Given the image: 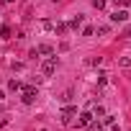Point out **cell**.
<instances>
[{
	"label": "cell",
	"instance_id": "cell-1",
	"mask_svg": "<svg viewBox=\"0 0 131 131\" xmlns=\"http://www.w3.org/2000/svg\"><path fill=\"white\" fill-rule=\"evenodd\" d=\"M57 64H59V62H57V57H49V59L41 64V72H44L46 77H49V75H54V72H57Z\"/></svg>",
	"mask_w": 131,
	"mask_h": 131
},
{
	"label": "cell",
	"instance_id": "cell-2",
	"mask_svg": "<svg viewBox=\"0 0 131 131\" xmlns=\"http://www.w3.org/2000/svg\"><path fill=\"white\" fill-rule=\"evenodd\" d=\"M26 105H31L34 100H36V88H23V98H21Z\"/></svg>",
	"mask_w": 131,
	"mask_h": 131
},
{
	"label": "cell",
	"instance_id": "cell-3",
	"mask_svg": "<svg viewBox=\"0 0 131 131\" xmlns=\"http://www.w3.org/2000/svg\"><path fill=\"white\" fill-rule=\"evenodd\" d=\"M72 116H77V108H72V105H64V108H62V121H64V123H70Z\"/></svg>",
	"mask_w": 131,
	"mask_h": 131
},
{
	"label": "cell",
	"instance_id": "cell-4",
	"mask_svg": "<svg viewBox=\"0 0 131 131\" xmlns=\"http://www.w3.org/2000/svg\"><path fill=\"white\" fill-rule=\"evenodd\" d=\"M93 118H95V116H93L90 111H82V113H80V118H77V126H88Z\"/></svg>",
	"mask_w": 131,
	"mask_h": 131
},
{
	"label": "cell",
	"instance_id": "cell-5",
	"mask_svg": "<svg viewBox=\"0 0 131 131\" xmlns=\"http://www.w3.org/2000/svg\"><path fill=\"white\" fill-rule=\"evenodd\" d=\"M126 18H128V13H126V10H116V13L111 16V21H113V23H123Z\"/></svg>",
	"mask_w": 131,
	"mask_h": 131
},
{
	"label": "cell",
	"instance_id": "cell-6",
	"mask_svg": "<svg viewBox=\"0 0 131 131\" xmlns=\"http://www.w3.org/2000/svg\"><path fill=\"white\" fill-rule=\"evenodd\" d=\"M88 131H103V123H100V121H95V118H93V121H90V123H88Z\"/></svg>",
	"mask_w": 131,
	"mask_h": 131
},
{
	"label": "cell",
	"instance_id": "cell-7",
	"mask_svg": "<svg viewBox=\"0 0 131 131\" xmlns=\"http://www.w3.org/2000/svg\"><path fill=\"white\" fill-rule=\"evenodd\" d=\"M36 51H39V54H54V49H51L49 44H41V46H39Z\"/></svg>",
	"mask_w": 131,
	"mask_h": 131
},
{
	"label": "cell",
	"instance_id": "cell-8",
	"mask_svg": "<svg viewBox=\"0 0 131 131\" xmlns=\"http://www.w3.org/2000/svg\"><path fill=\"white\" fill-rule=\"evenodd\" d=\"M0 39H10V26H0Z\"/></svg>",
	"mask_w": 131,
	"mask_h": 131
},
{
	"label": "cell",
	"instance_id": "cell-9",
	"mask_svg": "<svg viewBox=\"0 0 131 131\" xmlns=\"http://www.w3.org/2000/svg\"><path fill=\"white\" fill-rule=\"evenodd\" d=\"M70 26H72V28H75V31H77V28H80V26H82V16H77V18H72V23H70Z\"/></svg>",
	"mask_w": 131,
	"mask_h": 131
},
{
	"label": "cell",
	"instance_id": "cell-10",
	"mask_svg": "<svg viewBox=\"0 0 131 131\" xmlns=\"http://www.w3.org/2000/svg\"><path fill=\"white\" fill-rule=\"evenodd\" d=\"M70 100H72V90H64L62 93V103H70Z\"/></svg>",
	"mask_w": 131,
	"mask_h": 131
},
{
	"label": "cell",
	"instance_id": "cell-11",
	"mask_svg": "<svg viewBox=\"0 0 131 131\" xmlns=\"http://www.w3.org/2000/svg\"><path fill=\"white\" fill-rule=\"evenodd\" d=\"M8 88H10V90H21V88H23V85H21V82H18V80H10V82H8Z\"/></svg>",
	"mask_w": 131,
	"mask_h": 131
},
{
	"label": "cell",
	"instance_id": "cell-12",
	"mask_svg": "<svg viewBox=\"0 0 131 131\" xmlns=\"http://www.w3.org/2000/svg\"><path fill=\"white\" fill-rule=\"evenodd\" d=\"M113 123H116L113 116H103V126H113Z\"/></svg>",
	"mask_w": 131,
	"mask_h": 131
},
{
	"label": "cell",
	"instance_id": "cell-13",
	"mask_svg": "<svg viewBox=\"0 0 131 131\" xmlns=\"http://www.w3.org/2000/svg\"><path fill=\"white\" fill-rule=\"evenodd\" d=\"M93 8H98V10H103V8H105V0H93Z\"/></svg>",
	"mask_w": 131,
	"mask_h": 131
},
{
	"label": "cell",
	"instance_id": "cell-14",
	"mask_svg": "<svg viewBox=\"0 0 131 131\" xmlns=\"http://www.w3.org/2000/svg\"><path fill=\"white\" fill-rule=\"evenodd\" d=\"M105 82H108V75L100 72V75H98V85H105Z\"/></svg>",
	"mask_w": 131,
	"mask_h": 131
},
{
	"label": "cell",
	"instance_id": "cell-15",
	"mask_svg": "<svg viewBox=\"0 0 131 131\" xmlns=\"http://www.w3.org/2000/svg\"><path fill=\"white\" fill-rule=\"evenodd\" d=\"M93 116H95V118H100V116H105V108H100V105H98V108L93 111Z\"/></svg>",
	"mask_w": 131,
	"mask_h": 131
},
{
	"label": "cell",
	"instance_id": "cell-16",
	"mask_svg": "<svg viewBox=\"0 0 131 131\" xmlns=\"http://www.w3.org/2000/svg\"><path fill=\"white\" fill-rule=\"evenodd\" d=\"M121 67H131V57H121Z\"/></svg>",
	"mask_w": 131,
	"mask_h": 131
},
{
	"label": "cell",
	"instance_id": "cell-17",
	"mask_svg": "<svg viewBox=\"0 0 131 131\" xmlns=\"http://www.w3.org/2000/svg\"><path fill=\"white\" fill-rule=\"evenodd\" d=\"M54 31H57V34H64V31H67V26H64V23H57Z\"/></svg>",
	"mask_w": 131,
	"mask_h": 131
},
{
	"label": "cell",
	"instance_id": "cell-18",
	"mask_svg": "<svg viewBox=\"0 0 131 131\" xmlns=\"http://www.w3.org/2000/svg\"><path fill=\"white\" fill-rule=\"evenodd\" d=\"M113 3H116V5H123V8H128V5H131V0H113Z\"/></svg>",
	"mask_w": 131,
	"mask_h": 131
},
{
	"label": "cell",
	"instance_id": "cell-19",
	"mask_svg": "<svg viewBox=\"0 0 131 131\" xmlns=\"http://www.w3.org/2000/svg\"><path fill=\"white\" fill-rule=\"evenodd\" d=\"M0 3H3V5H5V3H13V0H0Z\"/></svg>",
	"mask_w": 131,
	"mask_h": 131
},
{
	"label": "cell",
	"instance_id": "cell-20",
	"mask_svg": "<svg viewBox=\"0 0 131 131\" xmlns=\"http://www.w3.org/2000/svg\"><path fill=\"white\" fill-rule=\"evenodd\" d=\"M0 113H3V105H0Z\"/></svg>",
	"mask_w": 131,
	"mask_h": 131
},
{
	"label": "cell",
	"instance_id": "cell-21",
	"mask_svg": "<svg viewBox=\"0 0 131 131\" xmlns=\"http://www.w3.org/2000/svg\"><path fill=\"white\" fill-rule=\"evenodd\" d=\"M128 34H131V31H128Z\"/></svg>",
	"mask_w": 131,
	"mask_h": 131
}]
</instances>
